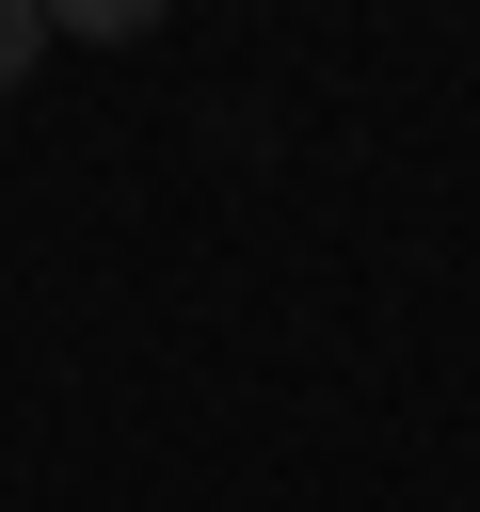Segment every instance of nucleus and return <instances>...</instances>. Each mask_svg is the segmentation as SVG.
Segmentation results:
<instances>
[{
	"label": "nucleus",
	"instance_id": "1",
	"mask_svg": "<svg viewBox=\"0 0 480 512\" xmlns=\"http://www.w3.org/2000/svg\"><path fill=\"white\" fill-rule=\"evenodd\" d=\"M32 64H48V0H0V96H16Z\"/></svg>",
	"mask_w": 480,
	"mask_h": 512
}]
</instances>
